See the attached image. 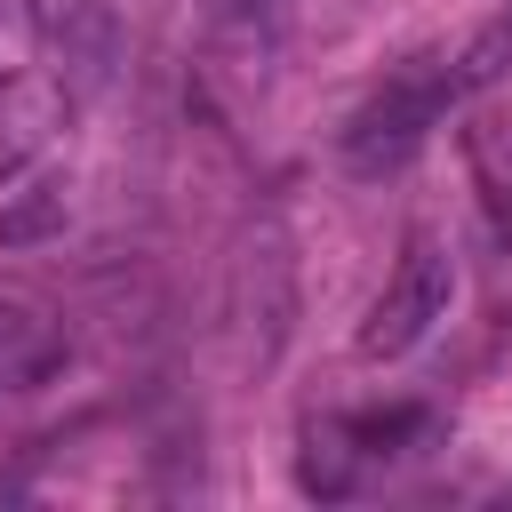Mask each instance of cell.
<instances>
[{"mask_svg": "<svg viewBox=\"0 0 512 512\" xmlns=\"http://www.w3.org/2000/svg\"><path fill=\"white\" fill-rule=\"evenodd\" d=\"M448 104H464V96H456V72H448V48L408 56V64L344 120V136H336L344 168H352V176H392V168H408V160L424 152V136L448 120Z\"/></svg>", "mask_w": 512, "mask_h": 512, "instance_id": "cell-1", "label": "cell"}, {"mask_svg": "<svg viewBox=\"0 0 512 512\" xmlns=\"http://www.w3.org/2000/svg\"><path fill=\"white\" fill-rule=\"evenodd\" d=\"M224 312H232V336H240V352L256 368L280 360L288 320H296V248H288L280 224H248L240 232L232 272H224Z\"/></svg>", "mask_w": 512, "mask_h": 512, "instance_id": "cell-2", "label": "cell"}, {"mask_svg": "<svg viewBox=\"0 0 512 512\" xmlns=\"http://www.w3.org/2000/svg\"><path fill=\"white\" fill-rule=\"evenodd\" d=\"M448 304H456V256H448L432 232H416V240L400 248L392 280L376 288L368 320H360V360H400V352H416V344L448 320Z\"/></svg>", "mask_w": 512, "mask_h": 512, "instance_id": "cell-3", "label": "cell"}, {"mask_svg": "<svg viewBox=\"0 0 512 512\" xmlns=\"http://www.w3.org/2000/svg\"><path fill=\"white\" fill-rule=\"evenodd\" d=\"M32 32H40L48 80L64 96H96L120 72V8L112 0H32Z\"/></svg>", "mask_w": 512, "mask_h": 512, "instance_id": "cell-4", "label": "cell"}, {"mask_svg": "<svg viewBox=\"0 0 512 512\" xmlns=\"http://www.w3.org/2000/svg\"><path fill=\"white\" fill-rule=\"evenodd\" d=\"M64 368V320L24 296V288H0V392H32Z\"/></svg>", "mask_w": 512, "mask_h": 512, "instance_id": "cell-5", "label": "cell"}, {"mask_svg": "<svg viewBox=\"0 0 512 512\" xmlns=\"http://www.w3.org/2000/svg\"><path fill=\"white\" fill-rule=\"evenodd\" d=\"M64 88L48 80V72H8L0 80V184L8 176H24L32 168V152L56 136V120H64Z\"/></svg>", "mask_w": 512, "mask_h": 512, "instance_id": "cell-6", "label": "cell"}, {"mask_svg": "<svg viewBox=\"0 0 512 512\" xmlns=\"http://www.w3.org/2000/svg\"><path fill=\"white\" fill-rule=\"evenodd\" d=\"M64 216H72V176H32L24 192L0 200V248H40L64 232Z\"/></svg>", "mask_w": 512, "mask_h": 512, "instance_id": "cell-7", "label": "cell"}, {"mask_svg": "<svg viewBox=\"0 0 512 512\" xmlns=\"http://www.w3.org/2000/svg\"><path fill=\"white\" fill-rule=\"evenodd\" d=\"M448 72H456V96H480V88H496L504 72H512V8L504 16H488L464 48H448Z\"/></svg>", "mask_w": 512, "mask_h": 512, "instance_id": "cell-8", "label": "cell"}]
</instances>
